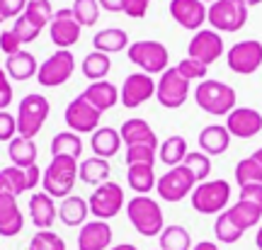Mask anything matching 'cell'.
<instances>
[{
	"instance_id": "6da1fadb",
	"label": "cell",
	"mask_w": 262,
	"mask_h": 250,
	"mask_svg": "<svg viewBox=\"0 0 262 250\" xmlns=\"http://www.w3.org/2000/svg\"><path fill=\"white\" fill-rule=\"evenodd\" d=\"M126 216H129V223L136 228V233L146 236V238L160 236V231L165 228L163 209H160V204L153 197L146 195L131 197L129 204H126Z\"/></svg>"
},
{
	"instance_id": "7a4b0ae2",
	"label": "cell",
	"mask_w": 262,
	"mask_h": 250,
	"mask_svg": "<svg viewBox=\"0 0 262 250\" xmlns=\"http://www.w3.org/2000/svg\"><path fill=\"white\" fill-rule=\"evenodd\" d=\"M235 88L221 80H202L194 90V102L196 107L211 117H226L228 112L235 110Z\"/></svg>"
},
{
	"instance_id": "3957f363",
	"label": "cell",
	"mask_w": 262,
	"mask_h": 250,
	"mask_svg": "<svg viewBox=\"0 0 262 250\" xmlns=\"http://www.w3.org/2000/svg\"><path fill=\"white\" fill-rule=\"evenodd\" d=\"M78 182V160L68 156H51V163L41 173L44 192L51 197H68Z\"/></svg>"
},
{
	"instance_id": "277c9868",
	"label": "cell",
	"mask_w": 262,
	"mask_h": 250,
	"mask_svg": "<svg viewBox=\"0 0 262 250\" xmlns=\"http://www.w3.org/2000/svg\"><path fill=\"white\" fill-rule=\"evenodd\" d=\"M228 199H231V185L228 180H204V182H196V187L189 195L192 209L199 214H219L228 209Z\"/></svg>"
},
{
	"instance_id": "5b68a950",
	"label": "cell",
	"mask_w": 262,
	"mask_h": 250,
	"mask_svg": "<svg viewBox=\"0 0 262 250\" xmlns=\"http://www.w3.org/2000/svg\"><path fill=\"white\" fill-rule=\"evenodd\" d=\"M248 5L243 0H216L206 10V22L216 29L219 34H233L241 32L248 22Z\"/></svg>"
},
{
	"instance_id": "8992f818",
	"label": "cell",
	"mask_w": 262,
	"mask_h": 250,
	"mask_svg": "<svg viewBox=\"0 0 262 250\" xmlns=\"http://www.w3.org/2000/svg\"><path fill=\"white\" fill-rule=\"evenodd\" d=\"M126 56H129L131 64H136L148 75H160L163 71L170 68V51L165 44L160 41H153V39H141V41H134L126 49Z\"/></svg>"
},
{
	"instance_id": "52a82bcc",
	"label": "cell",
	"mask_w": 262,
	"mask_h": 250,
	"mask_svg": "<svg viewBox=\"0 0 262 250\" xmlns=\"http://www.w3.org/2000/svg\"><path fill=\"white\" fill-rule=\"evenodd\" d=\"M49 112H51V105L44 95L39 93H29L25 95L17 105V134L19 136H27V139H34L44 121L49 119Z\"/></svg>"
},
{
	"instance_id": "ba28073f",
	"label": "cell",
	"mask_w": 262,
	"mask_h": 250,
	"mask_svg": "<svg viewBox=\"0 0 262 250\" xmlns=\"http://www.w3.org/2000/svg\"><path fill=\"white\" fill-rule=\"evenodd\" d=\"M126 204V197H124V187L114 180H107L102 185H97L93 190V195L88 199V206H90V214L95 219H102V221H110L117 214L124 209Z\"/></svg>"
},
{
	"instance_id": "9c48e42d",
	"label": "cell",
	"mask_w": 262,
	"mask_h": 250,
	"mask_svg": "<svg viewBox=\"0 0 262 250\" xmlns=\"http://www.w3.org/2000/svg\"><path fill=\"white\" fill-rule=\"evenodd\" d=\"M196 187V180L194 175L189 173L185 165H175V168H168V173H163L156 182V192L163 202H182L185 197L192 195V190Z\"/></svg>"
},
{
	"instance_id": "30bf717a",
	"label": "cell",
	"mask_w": 262,
	"mask_h": 250,
	"mask_svg": "<svg viewBox=\"0 0 262 250\" xmlns=\"http://www.w3.org/2000/svg\"><path fill=\"white\" fill-rule=\"evenodd\" d=\"M189 97V80L182 78L178 68L163 71L160 78L156 80V100L165 110H180Z\"/></svg>"
},
{
	"instance_id": "8fae6325",
	"label": "cell",
	"mask_w": 262,
	"mask_h": 250,
	"mask_svg": "<svg viewBox=\"0 0 262 250\" xmlns=\"http://www.w3.org/2000/svg\"><path fill=\"white\" fill-rule=\"evenodd\" d=\"M75 73V58L68 49H58L49 56L44 64H39L37 71V83L41 88H58L71 80V75Z\"/></svg>"
},
{
	"instance_id": "7c38bea8",
	"label": "cell",
	"mask_w": 262,
	"mask_h": 250,
	"mask_svg": "<svg viewBox=\"0 0 262 250\" xmlns=\"http://www.w3.org/2000/svg\"><path fill=\"white\" fill-rule=\"evenodd\" d=\"M226 64L238 75H253L262 68V41L257 39H243L235 41L226 51Z\"/></svg>"
},
{
	"instance_id": "4fadbf2b",
	"label": "cell",
	"mask_w": 262,
	"mask_h": 250,
	"mask_svg": "<svg viewBox=\"0 0 262 250\" xmlns=\"http://www.w3.org/2000/svg\"><path fill=\"white\" fill-rule=\"evenodd\" d=\"M63 119H66V124H68V129L83 136V134H93L95 129H100L102 112L95 110L85 95H78L75 100H71L66 105Z\"/></svg>"
},
{
	"instance_id": "5bb4252c",
	"label": "cell",
	"mask_w": 262,
	"mask_h": 250,
	"mask_svg": "<svg viewBox=\"0 0 262 250\" xmlns=\"http://www.w3.org/2000/svg\"><path fill=\"white\" fill-rule=\"evenodd\" d=\"M80 22L75 19L73 10L71 8H61L54 12V17L49 22V37L54 41V47L58 49H71L80 41Z\"/></svg>"
},
{
	"instance_id": "9a60e30c",
	"label": "cell",
	"mask_w": 262,
	"mask_h": 250,
	"mask_svg": "<svg viewBox=\"0 0 262 250\" xmlns=\"http://www.w3.org/2000/svg\"><path fill=\"white\" fill-rule=\"evenodd\" d=\"M150 97H156V80H153V75L139 71V73H129L124 78L122 88H119V102L126 110H136V107H141Z\"/></svg>"
},
{
	"instance_id": "2e32d148",
	"label": "cell",
	"mask_w": 262,
	"mask_h": 250,
	"mask_svg": "<svg viewBox=\"0 0 262 250\" xmlns=\"http://www.w3.org/2000/svg\"><path fill=\"white\" fill-rule=\"evenodd\" d=\"M224 54H226L224 39H221V34L216 29H199V32H194V37L189 39L187 44V56L202 61L204 66H211Z\"/></svg>"
},
{
	"instance_id": "e0dca14e",
	"label": "cell",
	"mask_w": 262,
	"mask_h": 250,
	"mask_svg": "<svg viewBox=\"0 0 262 250\" xmlns=\"http://www.w3.org/2000/svg\"><path fill=\"white\" fill-rule=\"evenodd\" d=\"M226 129L233 139H253L262 131V114L255 107H235L226 114Z\"/></svg>"
},
{
	"instance_id": "ac0fdd59",
	"label": "cell",
	"mask_w": 262,
	"mask_h": 250,
	"mask_svg": "<svg viewBox=\"0 0 262 250\" xmlns=\"http://www.w3.org/2000/svg\"><path fill=\"white\" fill-rule=\"evenodd\" d=\"M206 3L202 0H170V17L182 29L199 32L206 22Z\"/></svg>"
},
{
	"instance_id": "d6986e66",
	"label": "cell",
	"mask_w": 262,
	"mask_h": 250,
	"mask_svg": "<svg viewBox=\"0 0 262 250\" xmlns=\"http://www.w3.org/2000/svg\"><path fill=\"white\" fill-rule=\"evenodd\" d=\"M112 248V226L110 221L93 219L80 226L78 250H110Z\"/></svg>"
},
{
	"instance_id": "ffe728a7",
	"label": "cell",
	"mask_w": 262,
	"mask_h": 250,
	"mask_svg": "<svg viewBox=\"0 0 262 250\" xmlns=\"http://www.w3.org/2000/svg\"><path fill=\"white\" fill-rule=\"evenodd\" d=\"M29 219L39 231H47L58 219V206L54 204V197L47 192H34L29 197Z\"/></svg>"
},
{
	"instance_id": "44dd1931",
	"label": "cell",
	"mask_w": 262,
	"mask_h": 250,
	"mask_svg": "<svg viewBox=\"0 0 262 250\" xmlns=\"http://www.w3.org/2000/svg\"><path fill=\"white\" fill-rule=\"evenodd\" d=\"M22 228H25V216H22V209L17 204V197L10 195V192L0 195V236L12 238Z\"/></svg>"
},
{
	"instance_id": "7402d4cb",
	"label": "cell",
	"mask_w": 262,
	"mask_h": 250,
	"mask_svg": "<svg viewBox=\"0 0 262 250\" xmlns=\"http://www.w3.org/2000/svg\"><path fill=\"white\" fill-rule=\"evenodd\" d=\"M231 139H233V136L228 134L226 124H209V127H204V129L199 131V136H196L199 151L206 153V156H221V153H226L228 146H231Z\"/></svg>"
},
{
	"instance_id": "603a6c76",
	"label": "cell",
	"mask_w": 262,
	"mask_h": 250,
	"mask_svg": "<svg viewBox=\"0 0 262 250\" xmlns=\"http://www.w3.org/2000/svg\"><path fill=\"white\" fill-rule=\"evenodd\" d=\"M83 95L88 97V102L93 105L95 110H100L102 114L107 110H112L114 105L119 102V88L114 83H110V80H95V83H90L85 88Z\"/></svg>"
},
{
	"instance_id": "cb8c5ba5",
	"label": "cell",
	"mask_w": 262,
	"mask_h": 250,
	"mask_svg": "<svg viewBox=\"0 0 262 250\" xmlns=\"http://www.w3.org/2000/svg\"><path fill=\"white\" fill-rule=\"evenodd\" d=\"M119 136H122V143H126V146H139V143L158 146V136L146 119H126L119 129Z\"/></svg>"
},
{
	"instance_id": "d4e9b609",
	"label": "cell",
	"mask_w": 262,
	"mask_h": 250,
	"mask_svg": "<svg viewBox=\"0 0 262 250\" xmlns=\"http://www.w3.org/2000/svg\"><path fill=\"white\" fill-rule=\"evenodd\" d=\"M39 64L34 54H29L25 49H19L17 54L8 56L5 61V73H8L10 80H29V78H37Z\"/></svg>"
},
{
	"instance_id": "484cf974",
	"label": "cell",
	"mask_w": 262,
	"mask_h": 250,
	"mask_svg": "<svg viewBox=\"0 0 262 250\" xmlns=\"http://www.w3.org/2000/svg\"><path fill=\"white\" fill-rule=\"evenodd\" d=\"M129 34L124 32L122 27H107L100 29L93 37V47L95 51H102V54H119V51H126L129 49Z\"/></svg>"
},
{
	"instance_id": "4316f807",
	"label": "cell",
	"mask_w": 262,
	"mask_h": 250,
	"mask_svg": "<svg viewBox=\"0 0 262 250\" xmlns=\"http://www.w3.org/2000/svg\"><path fill=\"white\" fill-rule=\"evenodd\" d=\"M88 216H90L88 199L75 197V195L63 197V202H61V206H58V219L63 221V226H68V228L83 226V223H88Z\"/></svg>"
},
{
	"instance_id": "83f0119b",
	"label": "cell",
	"mask_w": 262,
	"mask_h": 250,
	"mask_svg": "<svg viewBox=\"0 0 262 250\" xmlns=\"http://www.w3.org/2000/svg\"><path fill=\"white\" fill-rule=\"evenodd\" d=\"M8 156L10 160H12V165L17 168H32L37 165V156H39V149L37 143H34V139H27V136H15V139L8 143Z\"/></svg>"
},
{
	"instance_id": "f1b7e54d",
	"label": "cell",
	"mask_w": 262,
	"mask_h": 250,
	"mask_svg": "<svg viewBox=\"0 0 262 250\" xmlns=\"http://www.w3.org/2000/svg\"><path fill=\"white\" fill-rule=\"evenodd\" d=\"M90 146H93V153L97 158H112L122 149V136L112 127H100V129L93 131Z\"/></svg>"
},
{
	"instance_id": "f546056e",
	"label": "cell",
	"mask_w": 262,
	"mask_h": 250,
	"mask_svg": "<svg viewBox=\"0 0 262 250\" xmlns=\"http://www.w3.org/2000/svg\"><path fill=\"white\" fill-rule=\"evenodd\" d=\"M110 160L107 158H85L83 163L78 165V180H83L85 185H102L110 180Z\"/></svg>"
},
{
	"instance_id": "4dcf8cb0",
	"label": "cell",
	"mask_w": 262,
	"mask_h": 250,
	"mask_svg": "<svg viewBox=\"0 0 262 250\" xmlns=\"http://www.w3.org/2000/svg\"><path fill=\"white\" fill-rule=\"evenodd\" d=\"M126 182H129V187L136 195H148L150 190H156L158 177H156L153 165L136 163V165H126Z\"/></svg>"
},
{
	"instance_id": "1f68e13d",
	"label": "cell",
	"mask_w": 262,
	"mask_h": 250,
	"mask_svg": "<svg viewBox=\"0 0 262 250\" xmlns=\"http://www.w3.org/2000/svg\"><path fill=\"white\" fill-rule=\"evenodd\" d=\"M226 214L233 219V223L241 228V231H248V228H253L257 226L262 219V209L257 204H250V202H243V199H238L235 204H231Z\"/></svg>"
},
{
	"instance_id": "d6a6232c",
	"label": "cell",
	"mask_w": 262,
	"mask_h": 250,
	"mask_svg": "<svg viewBox=\"0 0 262 250\" xmlns=\"http://www.w3.org/2000/svg\"><path fill=\"white\" fill-rule=\"evenodd\" d=\"M187 153H189L187 151V139L180 136V134H175V136H168V139L160 143L158 160L160 163H165L168 168H175V165H182V160H185Z\"/></svg>"
},
{
	"instance_id": "836d02e7",
	"label": "cell",
	"mask_w": 262,
	"mask_h": 250,
	"mask_svg": "<svg viewBox=\"0 0 262 250\" xmlns=\"http://www.w3.org/2000/svg\"><path fill=\"white\" fill-rule=\"evenodd\" d=\"M51 156H68V158H78L83 156V139L80 134L66 129L58 131L56 136L51 139Z\"/></svg>"
},
{
	"instance_id": "e575fe53",
	"label": "cell",
	"mask_w": 262,
	"mask_h": 250,
	"mask_svg": "<svg viewBox=\"0 0 262 250\" xmlns=\"http://www.w3.org/2000/svg\"><path fill=\"white\" fill-rule=\"evenodd\" d=\"M160 250H192V236L185 226H165L158 236Z\"/></svg>"
},
{
	"instance_id": "d590c367",
	"label": "cell",
	"mask_w": 262,
	"mask_h": 250,
	"mask_svg": "<svg viewBox=\"0 0 262 250\" xmlns=\"http://www.w3.org/2000/svg\"><path fill=\"white\" fill-rule=\"evenodd\" d=\"M80 71L88 80H104L107 73L112 71V58L110 54H102V51H90V54L83 58V66H80Z\"/></svg>"
},
{
	"instance_id": "8d00e7d4",
	"label": "cell",
	"mask_w": 262,
	"mask_h": 250,
	"mask_svg": "<svg viewBox=\"0 0 262 250\" xmlns=\"http://www.w3.org/2000/svg\"><path fill=\"white\" fill-rule=\"evenodd\" d=\"M243 233L238 226L233 223V219L228 216L226 212H221L219 216H216V223H214V236L219 243H226V245H233V243H238L241 238H243Z\"/></svg>"
},
{
	"instance_id": "74e56055",
	"label": "cell",
	"mask_w": 262,
	"mask_h": 250,
	"mask_svg": "<svg viewBox=\"0 0 262 250\" xmlns=\"http://www.w3.org/2000/svg\"><path fill=\"white\" fill-rule=\"evenodd\" d=\"M182 165L194 175L196 182H204L211 175V156H206L202 151H189L185 156V160H182Z\"/></svg>"
},
{
	"instance_id": "f35d334b",
	"label": "cell",
	"mask_w": 262,
	"mask_h": 250,
	"mask_svg": "<svg viewBox=\"0 0 262 250\" xmlns=\"http://www.w3.org/2000/svg\"><path fill=\"white\" fill-rule=\"evenodd\" d=\"M22 15H25L32 25H37L39 29H44L49 22H51V17H54V8H51L49 0H29Z\"/></svg>"
},
{
	"instance_id": "ab89813d",
	"label": "cell",
	"mask_w": 262,
	"mask_h": 250,
	"mask_svg": "<svg viewBox=\"0 0 262 250\" xmlns=\"http://www.w3.org/2000/svg\"><path fill=\"white\" fill-rule=\"evenodd\" d=\"M235 182H238V187L262 182V168L253 156L238 160V165H235Z\"/></svg>"
},
{
	"instance_id": "60d3db41",
	"label": "cell",
	"mask_w": 262,
	"mask_h": 250,
	"mask_svg": "<svg viewBox=\"0 0 262 250\" xmlns=\"http://www.w3.org/2000/svg\"><path fill=\"white\" fill-rule=\"evenodd\" d=\"M71 10H73L75 19L80 22V27H93V25H97L102 8H100L97 0H73Z\"/></svg>"
},
{
	"instance_id": "b9f144b4",
	"label": "cell",
	"mask_w": 262,
	"mask_h": 250,
	"mask_svg": "<svg viewBox=\"0 0 262 250\" xmlns=\"http://www.w3.org/2000/svg\"><path fill=\"white\" fill-rule=\"evenodd\" d=\"M124 160H126V165H136V163L156 165V160H158V146H148V143H139V146H126Z\"/></svg>"
},
{
	"instance_id": "7bdbcfd3",
	"label": "cell",
	"mask_w": 262,
	"mask_h": 250,
	"mask_svg": "<svg viewBox=\"0 0 262 250\" xmlns=\"http://www.w3.org/2000/svg\"><path fill=\"white\" fill-rule=\"evenodd\" d=\"M29 250H66V241L56 231H37L29 241Z\"/></svg>"
},
{
	"instance_id": "ee69618b",
	"label": "cell",
	"mask_w": 262,
	"mask_h": 250,
	"mask_svg": "<svg viewBox=\"0 0 262 250\" xmlns=\"http://www.w3.org/2000/svg\"><path fill=\"white\" fill-rule=\"evenodd\" d=\"M0 173L8 177L10 190H12V195H15V197H19V195H25V192H29V185H27V170H25V168L8 165V168H3Z\"/></svg>"
},
{
	"instance_id": "f6af8a7d",
	"label": "cell",
	"mask_w": 262,
	"mask_h": 250,
	"mask_svg": "<svg viewBox=\"0 0 262 250\" xmlns=\"http://www.w3.org/2000/svg\"><path fill=\"white\" fill-rule=\"evenodd\" d=\"M175 68L182 73V78H187L189 83H192V80H199V83H202V80H206V73H209V66H204L202 61H196V58H189V56L182 58Z\"/></svg>"
},
{
	"instance_id": "bcb514c9",
	"label": "cell",
	"mask_w": 262,
	"mask_h": 250,
	"mask_svg": "<svg viewBox=\"0 0 262 250\" xmlns=\"http://www.w3.org/2000/svg\"><path fill=\"white\" fill-rule=\"evenodd\" d=\"M12 32H15V37L19 39V44H22V47H25V44H32V41H37L39 34H41V29H39L37 25H32L25 15H19V17L15 19Z\"/></svg>"
},
{
	"instance_id": "7dc6e473",
	"label": "cell",
	"mask_w": 262,
	"mask_h": 250,
	"mask_svg": "<svg viewBox=\"0 0 262 250\" xmlns=\"http://www.w3.org/2000/svg\"><path fill=\"white\" fill-rule=\"evenodd\" d=\"M17 136V117L8 110H0V141H12Z\"/></svg>"
},
{
	"instance_id": "c3c4849f",
	"label": "cell",
	"mask_w": 262,
	"mask_h": 250,
	"mask_svg": "<svg viewBox=\"0 0 262 250\" xmlns=\"http://www.w3.org/2000/svg\"><path fill=\"white\" fill-rule=\"evenodd\" d=\"M29 0H0V12L5 19H17L25 8H27Z\"/></svg>"
},
{
	"instance_id": "681fc988",
	"label": "cell",
	"mask_w": 262,
	"mask_h": 250,
	"mask_svg": "<svg viewBox=\"0 0 262 250\" xmlns=\"http://www.w3.org/2000/svg\"><path fill=\"white\" fill-rule=\"evenodd\" d=\"M19 49H22V44H19V39L15 37V32H12V29H3V32H0V51L5 56H12V54H17Z\"/></svg>"
},
{
	"instance_id": "f907efd6",
	"label": "cell",
	"mask_w": 262,
	"mask_h": 250,
	"mask_svg": "<svg viewBox=\"0 0 262 250\" xmlns=\"http://www.w3.org/2000/svg\"><path fill=\"white\" fill-rule=\"evenodd\" d=\"M148 5H150V0H126L124 15H129L134 19H143L146 12H148Z\"/></svg>"
},
{
	"instance_id": "816d5d0a",
	"label": "cell",
	"mask_w": 262,
	"mask_h": 250,
	"mask_svg": "<svg viewBox=\"0 0 262 250\" xmlns=\"http://www.w3.org/2000/svg\"><path fill=\"white\" fill-rule=\"evenodd\" d=\"M238 199L250 202V204H257V206L262 209V182H255V185L241 187V195H238Z\"/></svg>"
},
{
	"instance_id": "f5cc1de1",
	"label": "cell",
	"mask_w": 262,
	"mask_h": 250,
	"mask_svg": "<svg viewBox=\"0 0 262 250\" xmlns=\"http://www.w3.org/2000/svg\"><path fill=\"white\" fill-rule=\"evenodd\" d=\"M10 102H12V85L5 68H0V110H8Z\"/></svg>"
},
{
	"instance_id": "db71d44e",
	"label": "cell",
	"mask_w": 262,
	"mask_h": 250,
	"mask_svg": "<svg viewBox=\"0 0 262 250\" xmlns=\"http://www.w3.org/2000/svg\"><path fill=\"white\" fill-rule=\"evenodd\" d=\"M97 3H100V8L104 12H112V15L124 12V5H126V0H97Z\"/></svg>"
},
{
	"instance_id": "11a10c76",
	"label": "cell",
	"mask_w": 262,
	"mask_h": 250,
	"mask_svg": "<svg viewBox=\"0 0 262 250\" xmlns=\"http://www.w3.org/2000/svg\"><path fill=\"white\" fill-rule=\"evenodd\" d=\"M27 185H29V192L37 185H41V170H39V165L27 168Z\"/></svg>"
},
{
	"instance_id": "9f6ffc18",
	"label": "cell",
	"mask_w": 262,
	"mask_h": 250,
	"mask_svg": "<svg viewBox=\"0 0 262 250\" xmlns=\"http://www.w3.org/2000/svg\"><path fill=\"white\" fill-rule=\"evenodd\" d=\"M192 250H221V248L211 241H202V243H196V245H192Z\"/></svg>"
},
{
	"instance_id": "6f0895ef",
	"label": "cell",
	"mask_w": 262,
	"mask_h": 250,
	"mask_svg": "<svg viewBox=\"0 0 262 250\" xmlns=\"http://www.w3.org/2000/svg\"><path fill=\"white\" fill-rule=\"evenodd\" d=\"M110 250H139L136 245H131V243H119V245H112Z\"/></svg>"
},
{
	"instance_id": "680465c9",
	"label": "cell",
	"mask_w": 262,
	"mask_h": 250,
	"mask_svg": "<svg viewBox=\"0 0 262 250\" xmlns=\"http://www.w3.org/2000/svg\"><path fill=\"white\" fill-rule=\"evenodd\" d=\"M255 245H257V250H262V226L257 228V233H255Z\"/></svg>"
},
{
	"instance_id": "91938a15",
	"label": "cell",
	"mask_w": 262,
	"mask_h": 250,
	"mask_svg": "<svg viewBox=\"0 0 262 250\" xmlns=\"http://www.w3.org/2000/svg\"><path fill=\"white\" fill-rule=\"evenodd\" d=\"M253 158H255V160H257V163H260V168H262V146H260V149H257V151H255V153H253Z\"/></svg>"
},
{
	"instance_id": "94428289",
	"label": "cell",
	"mask_w": 262,
	"mask_h": 250,
	"mask_svg": "<svg viewBox=\"0 0 262 250\" xmlns=\"http://www.w3.org/2000/svg\"><path fill=\"white\" fill-rule=\"evenodd\" d=\"M243 3H245V5H248V8H253V5H260L262 0H243Z\"/></svg>"
},
{
	"instance_id": "6125c7cd",
	"label": "cell",
	"mask_w": 262,
	"mask_h": 250,
	"mask_svg": "<svg viewBox=\"0 0 262 250\" xmlns=\"http://www.w3.org/2000/svg\"><path fill=\"white\" fill-rule=\"evenodd\" d=\"M202 3H209V5H211V3H216V0H202Z\"/></svg>"
},
{
	"instance_id": "be15d7a7",
	"label": "cell",
	"mask_w": 262,
	"mask_h": 250,
	"mask_svg": "<svg viewBox=\"0 0 262 250\" xmlns=\"http://www.w3.org/2000/svg\"><path fill=\"white\" fill-rule=\"evenodd\" d=\"M0 22H5V17H3V12H0Z\"/></svg>"
},
{
	"instance_id": "e7e4bbea",
	"label": "cell",
	"mask_w": 262,
	"mask_h": 250,
	"mask_svg": "<svg viewBox=\"0 0 262 250\" xmlns=\"http://www.w3.org/2000/svg\"><path fill=\"white\" fill-rule=\"evenodd\" d=\"M0 68H3V66H0Z\"/></svg>"
},
{
	"instance_id": "03108f58",
	"label": "cell",
	"mask_w": 262,
	"mask_h": 250,
	"mask_svg": "<svg viewBox=\"0 0 262 250\" xmlns=\"http://www.w3.org/2000/svg\"><path fill=\"white\" fill-rule=\"evenodd\" d=\"M158 250H160V248H158Z\"/></svg>"
}]
</instances>
